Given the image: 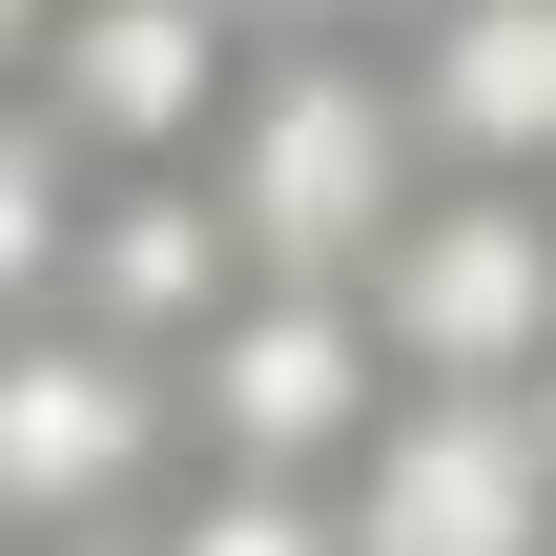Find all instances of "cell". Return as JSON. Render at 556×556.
<instances>
[{
    "instance_id": "1",
    "label": "cell",
    "mask_w": 556,
    "mask_h": 556,
    "mask_svg": "<svg viewBox=\"0 0 556 556\" xmlns=\"http://www.w3.org/2000/svg\"><path fill=\"white\" fill-rule=\"evenodd\" d=\"M206 186H227L248 268L371 289V248L433 206V103H413V62H371V41H268V62L227 83V124H206Z\"/></svg>"
},
{
    "instance_id": "2",
    "label": "cell",
    "mask_w": 556,
    "mask_h": 556,
    "mask_svg": "<svg viewBox=\"0 0 556 556\" xmlns=\"http://www.w3.org/2000/svg\"><path fill=\"white\" fill-rule=\"evenodd\" d=\"M371 351H392V392H536L556 371V186L454 165L371 248Z\"/></svg>"
},
{
    "instance_id": "3",
    "label": "cell",
    "mask_w": 556,
    "mask_h": 556,
    "mask_svg": "<svg viewBox=\"0 0 556 556\" xmlns=\"http://www.w3.org/2000/svg\"><path fill=\"white\" fill-rule=\"evenodd\" d=\"M371 413H392L371 289H289V268H248V289L186 330V454H227V475H351Z\"/></svg>"
},
{
    "instance_id": "4",
    "label": "cell",
    "mask_w": 556,
    "mask_h": 556,
    "mask_svg": "<svg viewBox=\"0 0 556 556\" xmlns=\"http://www.w3.org/2000/svg\"><path fill=\"white\" fill-rule=\"evenodd\" d=\"M165 454H186L165 351H124V330H83V309H21V330H0V536L144 516Z\"/></svg>"
},
{
    "instance_id": "5",
    "label": "cell",
    "mask_w": 556,
    "mask_h": 556,
    "mask_svg": "<svg viewBox=\"0 0 556 556\" xmlns=\"http://www.w3.org/2000/svg\"><path fill=\"white\" fill-rule=\"evenodd\" d=\"M351 556H556V413L536 392H392L330 475Z\"/></svg>"
},
{
    "instance_id": "6",
    "label": "cell",
    "mask_w": 556,
    "mask_h": 556,
    "mask_svg": "<svg viewBox=\"0 0 556 556\" xmlns=\"http://www.w3.org/2000/svg\"><path fill=\"white\" fill-rule=\"evenodd\" d=\"M248 62H268L248 0H62L41 21V103H62L83 165H206V124H227Z\"/></svg>"
},
{
    "instance_id": "7",
    "label": "cell",
    "mask_w": 556,
    "mask_h": 556,
    "mask_svg": "<svg viewBox=\"0 0 556 556\" xmlns=\"http://www.w3.org/2000/svg\"><path fill=\"white\" fill-rule=\"evenodd\" d=\"M227 289H248V227H227L206 165H124V186H83V248H62V309H83V330L186 351Z\"/></svg>"
},
{
    "instance_id": "8",
    "label": "cell",
    "mask_w": 556,
    "mask_h": 556,
    "mask_svg": "<svg viewBox=\"0 0 556 556\" xmlns=\"http://www.w3.org/2000/svg\"><path fill=\"white\" fill-rule=\"evenodd\" d=\"M413 103H433V165L556 186V0H433L413 21Z\"/></svg>"
},
{
    "instance_id": "9",
    "label": "cell",
    "mask_w": 556,
    "mask_h": 556,
    "mask_svg": "<svg viewBox=\"0 0 556 556\" xmlns=\"http://www.w3.org/2000/svg\"><path fill=\"white\" fill-rule=\"evenodd\" d=\"M62 248H83V144L62 103H0V330L62 309Z\"/></svg>"
},
{
    "instance_id": "10",
    "label": "cell",
    "mask_w": 556,
    "mask_h": 556,
    "mask_svg": "<svg viewBox=\"0 0 556 556\" xmlns=\"http://www.w3.org/2000/svg\"><path fill=\"white\" fill-rule=\"evenodd\" d=\"M144 536L165 556H351V516H330V475H227V454H206Z\"/></svg>"
},
{
    "instance_id": "11",
    "label": "cell",
    "mask_w": 556,
    "mask_h": 556,
    "mask_svg": "<svg viewBox=\"0 0 556 556\" xmlns=\"http://www.w3.org/2000/svg\"><path fill=\"white\" fill-rule=\"evenodd\" d=\"M268 41H392V21H433V0H248Z\"/></svg>"
},
{
    "instance_id": "12",
    "label": "cell",
    "mask_w": 556,
    "mask_h": 556,
    "mask_svg": "<svg viewBox=\"0 0 556 556\" xmlns=\"http://www.w3.org/2000/svg\"><path fill=\"white\" fill-rule=\"evenodd\" d=\"M21 556H165L144 516H83V536H21Z\"/></svg>"
},
{
    "instance_id": "13",
    "label": "cell",
    "mask_w": 556,
    "mask_h": 556,
    "mask_svg": "<svg viewBox=\"0 0 556 556\" xmlns=\"http://www.w3.org/2000/svg\"><path fill=\"white\" fill-rule=\"evenodd\" d=\"M41 21H62V0H0V83H21V62H41Z\"/></svg>"
},
{
    "instance_id": "14",
    "label": "cell",
    "mask_w": 556,
    "mask_h": 556,
    "mask_svg": "<svg viewBox=\"0 0 556 556\" xmlns=\"http://www.w3.org/2000/svg\"><path fill=\"white\" fill-rule=\"evenodd\" d=\"M536 413H556V371H536Z\"/></svg>"
},
{
    "instance_id": "15",
    "label": "cell",
    "mask_w": 556,
    "mask_h": 556,
    "mask_svg": "<svg viewBox=\"0 0 556 556\" xmlns=\"http://www.w3.org/2000/svg\"><path fill=\"white\" fill-rule=\"evenodd\" d=\"M0 556H21V536H0Z\"/></svg>"
}]
</instances>
